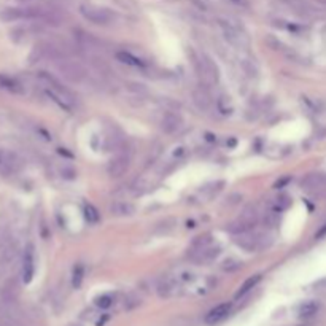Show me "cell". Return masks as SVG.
I'll return each instance as SVG.
<instances>
[{"instance_id":"6da1fadb","label":"cell","mask_w":326,"mask_h":326,"mask_svg":"<svg viewBox=\"0 0 326 326\" xmlns=\"http://www.w3.org/2000/svg\"><path fill=\"white\" fill-rule=\"evenodd\" d=\"M39 78L45 83L46 94L59 108H62L66 112H72L75 105V97L66 86H62L59 80H56L53 75L46 74V72H39Z\"/></svg>"},{"instance_id":"7a4b0ae2","label":"cell","mask_w":326,"mask_h":326,"mask_svg":"<svg viewBox=\"0 0 326 326\" xmlns=\"http://www.w3.org/2000/svg\"><path fill=\"white\" fill-rule=\"evenodd\" d=\"M194 66H196L199 78L205 84H213V83H216L220 80L218 66L215 64V61L209 54H202L201 57H196L194 59Z\"/></svg>"},{"instance_id":"3957f363","label":"cell","mask_w":326,"mask_h":326,"mask_svg":"<svg viewBox=\"0 0 326 326\" xmlns=\"http://www.w3.org/2000/svg\"><path fill=\"white\" fill-rule=\"evenodd\" d=\"M80 13L83 15L84 19H88L92 24H97V26H107V24H110L115 19V15L110 10L97 5H81Z\"/></svg>"},{"instance_id":"277c9868","label":"cell","mask_w":326,"mask_h":326,"mask_svg":"<svg viewBox=\"0 0 326 326\" xmlns=\"http://www.w3.org/2000/svg\"><path fill=\"white\" fill-rule=\"evenodd\" d=\"M57 69L62 74V77H66L72 83H81L88 75L86 70H84V67L80 62L72 61V59H67V57H62L61 61H57Z\"/></svg>"},{"instance_id":"5b68a950","label":"cell","mask_w":326,"mask_h":326,"mask_svg":"<svg viewBox=\"0 0 326 326\" xmlns=\"http://www.w3.org/2000/svg\"><path fill=\"white\" fill-rule=\"evenodd\" d=\"M220 27H221V32L224 35V39L233 46H236V48H248V45H250L248 37H247L242 29H239L236 26V24L220 19Z\"/></svg>"},{"instance_id":"8992f818","label":"cell","mask_w":326,"mask_h":326,"mask_svg":"<svg viewBox=\"0 0 326 326\" xmlns=\"http://www.w3.org/2000/svg\"><path fill=\"white\" fill-rule=\"evenodd\" d=\"M236 244L244 248L245 251H258L259 250V234L253 233V229L250 231H244L240 234H236Z\"/></svg>"},{"instance_id":"52a82bcc","label":"cell","mask_w":326,"mask_h":326,"mask_svg":"<svg viewBox=\"0 0 326 326\" xmlns=\"http://www.w3.org/2000/svg\"><path fill=\"white\" fill-rule=\"evenodd\" d=\"M129 156L127 154H118L115 156V158L108 162L107 166V174L113 177V178H118V177H121L123 174L127 172V169H129Z\"/></svg>"},{"instance_id":"ba28073f","label":"cell","mask_w":326,"mask_h":326,"mask_svg":"<svg viewBox=\"0 0 326 326\" xmlns=\"http://www.w3.org/2000/svg\"><path fill=\"white\" fill-rule=\"evenodd\" d=\"M19 167H21V159L18 158L16 153L0 148V171L11 174V172H16Z\"/></svg>"},{"instance_id":"9c48e42d","label":"cell","mask_w":326,"mask_h":326,"mask_svg":"<svg viewBox=\"0 0 326 326\" xmlns=\"http://www.w3.org/2000/svg\"><path fill=\"white\" fill-rule=\"evenodd\" d=\"M303 188L310 192L326 191V175L324 174H309L303 180Z\"/></svg>"},{"instance_id":"30bf717a","label":"cell","mask_w":326,"mask_h":326,"mask_svg":"<svg viewBox=\"0 0 326 326\" xmlns=\"http://www.w3.org/2000/svg\"><path fill=\"white\" fill-rule=\"evenodd\" d=\"M231 309L233 306L229 303H223V304H218L216 307H213L207 315H205V323L207 324H216L223 321L224 318H227V315L231 313Z\"/></svg>"},{"instance_id":"8fae6325","label":"cell","mask_w":326,"mask_h":326,"mask_svg":"<svg viewBox=\"0 0 326 326\" xmlns=\"http://www.w3.org/2000/svg\"><path fill=\"white\" fill-rule=\"evenodd\" d=\"M183 126V119L180 118V115L172 113V112H167L164 113L162 119H161V127L166 134H175Z\"/></svg>"},{"instance_id":"7c38bea8","label":"cell","mask_w":326,"mask_h":326,"mask_svg":"<svg viewBox=\"0 0 326 326\" xmlns=\"http://www.w3.org/2000/svg\"><path fill=\"white\" fill-rule=\"evenodd\" d=\"M35 272V258L32 247H27L22 256V280L24 283H30Z\"/></svg>"},{"instance_id":"4fadbf2b","label":"cell","mask_w":326,"mask_h":326,"mask_svg":"<svg viewBox=\"0 0 326 326\" xmlns=\"http://www.w3.org/2000/svg\"><path fill=\"white\" fill-rule=\"evenodd\" d=\"M110 212L115 216H131L136 213V207L127 201H115L110 205Z\"/></svg>"},{"instance_id":"5bb4252c","label":"cell","mask_w":326,"mask_h":326,"mask_svg":"<svg viewBox=\"0 0 326 326\" xmlns=\"http://www.w3.org/2000/svg\"><path fill=\"white\" fill-rule=\"evenodd\" d=\"M177 293V282L171 277H164L158 283V295L161 298H171Z\"/></svg>"},{"instance_id":"9a60e30c","label":"cell","mask_w":326,"mask_h":326,"mask_svg":"<svg viewBox=\"0 0 326 326\" xmlns=\"http://www.w3.org/2000/svg\"><path fill=\"white\" fill-rule=\"evenodd\" d=\"M116 59L119 62H123L126 66H131V67H136V69H145V67H147V64H145L140 57L134 56L129 51H118L116 53Z\"/></svg>"},{"instance_id":"2e32d148","label":"cell","mask_w":326,"mask_h":326,"mask_svg":"<svg viewBox=\"0 0 326 326\" xmlns=\"http://www.w3.org/2000/svg\"><path fill=\"white\" fill-rule=\"evenodd\" d=\"M0 88H4L5 91L11 94H24V86L16 80L7 75H0Z\"/></svg>"},{"instance_id":"e0dca14e","label":"cell","mask_w":326,"mask_h":326,"mask_svg":"<svg viewBox=\"0 0 326 326\" xmlns=\"http://www.w3.org/2000/svg\"><path fill=\"white\" fill-rule=\"evenodd\" d=\"M192 101H194L196 107L199 108V110L202 112H207L209 108H210V97H209V94L199 89V91H194L192 92Z\"/></svg>"},{"instance_id":"ac0fdd59","label":"cell","mask_w":326,"mask_h":326,"mask_svg":"<svg viewBox=\"0 0 326 326\" xmlns=\"http://www.w3.org/2000/svg\"><path fill=\"white\" fill-rule=\"evenodd\" d=\"M259 282H261V275H251L250 279H247V280L244 282V285L239 288V291H237L236 298H242V296L248 295V293L251 291V289L255 288Z\"/></svg>"},{"instance_id":"d6986e66","label":"cell","mask_w":326,"mask_h":326,"mask_svg":"<svg viewBox=\"0 0 326 326\" xmlns=\"http://www.w3.org/2000/svg\"><path fill=\"white\" fill-rule=\"evenodd\" d=\"M318 312V304L315 301H309V303H304L303 306L299 307V317L301 318H310Z\"/></svg>"},{"instance_id":"ffe728a7","label":"cell","mask_w":326,"mask_h":326,"mask_svg":"<svg viewBox=\"0 0 326 326\" xmlns=\"http://www.w3.org/2000/svg\"><path fill=\"white\" fill-rule=\"evenodd\" d=\"M84 218L88 220V223L95 224V223H99V220H101V213L97 212V209H95L94 205L86 204V205H84Z\"/></svg>"},{"instance_id":"44dd1931","label":"cell","mask_w":326,"mask_h":326,"mask_svg":"<svg viewBox=\"0 0 326 326\" xmlns=\"http://www.w3.org/2000/svg\"><path fill=\"white\" fill-rule=\"evenodd\" d=\"M288 205H289V199H288V196L283 194V196H279V198L275 199V202L272 204V209H274L275 212L280 213V212H283V210L288 207Z\"/></svg>"},{"instance_id":"7402d4cb","label":"cell","mask_w":326,"mask_h":326,"mask_svg":"<svg viewBox=\"0 0 326 326\" xmlns=\"http://www.w3.org/2000/svg\"><path fill=\"white\" fill-rule=\"evenodd\" d=\"M113 304V296L112 295H102L99 296L97 299H95V306H97L99 309H108Z\"/></svg>"},{"instance_id":"603a6c76","label":"cell","mask_w":326,"mask_h":326,"mask_svg":"<svg viewBox=\"0 0 326 326\" xmlns=\"http://www.w3.org/2000/svg\"><path fill=\"white\" fill-rule=\"evenodd\" d=\"M83 275H84V269H83V266H77V268L74 269V286L78 288L83 282Z\"/></svg>"},{"instance_id":"cb8c5ba5","label":"cell","mask_w":326,"mask_h":326,"mask_svg":"<svg viewBox=\"0 0 326 326\" xmlns=\"http://www.w3.org/2000/svg\"><path fill=\"white\" fill-rule=\"evenodd\" d=\"M223 271H227V272H231V271H236V269H239L240 268V263L239 261H236V259H226V261H223Z\"/></svg>"},{"instance_id":"d4e9b609","label":"cell","mask_w":326,"mask_h":326,"mask_svg":"<svg viewBox=\"0 0 326 326\" xmlns=\"http://www.w3.org/2000/svg\"><path fill=\"white\" fill-rule=\"evenodd\" d=\"M61 175H62L64 178H67V180H74V178L77 177V172H75L72 167H62V169H61Z\"/></svg>"},{"instance_id":"484cf974","label":"cell","mask_w":326,"mask_h":326,"mask_svg":"<svg viewBox=\"0 0 326 326\" xmlns=\"http://www.w3.org/2000/svg\"><path fill=\"white\" fill-rule=\"evenodd\" d=\"M129 89L134 92V94H145V92H147V89H145L143 84H140V83H131L129 84Z\"/></svg>"},{"instance_id":"4316f807","label":"cell","mask_w":326,"mask_h":326,"mask_svg":"<svg viewBox=\"0 0 326 326\" xmlns=\"http://www.w3.org/2000/svg\"><path fill=\"white\" fill-rule=\"evenodd\" d=\"M240 199H242V196H240V194H231L226 201H227V205H236V204H239Z\"/></svg>"},{"instance_id":"83f0119b","label":"cell","mask_w":326,"mask_h":326,"mask_svg":"<svg viewBox=\"0 0 326 326\" xmlns=\"http://www.w3.org/2000/svg\"><path fill=\"white\" fill-rule=\"evenodd\" d=\"M324 234H326V227H323V229H321V231L317 234V237H321V236H324Z\"/></svg>"},{"instance_id":"f1b7e54d","label":"cell","mask_w":326,"mask_h":326,"mask_svg":"<svg viewBox=\"0 0 326 326\" xmlns=\"http://www.w3.org/2000/svg\"><path fill=\"white\" fill-rule=\"evenodd\" d=\"M234 2H236V4H239V5H240V4H244V0H234Z\"/></svg>"}]
</instances>
